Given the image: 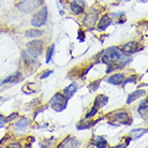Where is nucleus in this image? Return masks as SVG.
I'll list each match as a JSON object with an SVG mask.
<instances>
[{"mask_svg": "<svg viewBox=\"0 0 148 148\" xmlns=\"http://www.w3.org/2000/svg\"><path fill=\"white\" fill-rule=\"evenodd\" d=\"M141 1H143V2H146V1H147V0H141Z\"/></svg>", "mask_w": 148, "mask_h": 148, "instance_id": "nucleus-29", "label": "nucleus"}, {"mask_svg": "<svg viewBox=\"0 0 148 148\" xmlns=\"http://www.w3.org/2000/svg\"><path fill=\"white\" fill-rule=\"evenodd\" d=\"M42 3H43V0H21L19 3L17 4V8L19 11L24 13H30L41 7Z\"/></svg>", "mask_w": 148, "mask_h": 148, "instance_id": "nucleus-2", "label": "nucleus"}, {"mask_svg": "<svg viewBox=\"0 0 148 148\" xmlns=\"http://www.w3.org/2000/svg\"><path fill=\"white\" fill-rule=\"evenodd\" d=\"M27 52L29 53L30 55L34 56V57L42 55V53H43V42L40 40H34L29 42L27 44Z\"/></svg>", "mask_w": 148, "mask_h": 148, "instance_id": "nucleus-5", "label": "nucleus"}, {"mask_svg": "<svg viewBox=\"0 0 148 148\" xmlns=\"http://www.w3.org/2000/svg\"><path fill=\"white\" fill-rule=\"evenodd\" d=\"M23 56H24V61L27 63V64H32V63L36 62V59H34V56L30 55L27 51H24L23 52Z\"/></svg>", "mask_w": 148, "mask_h": 148, "instance_id": "nucleus-19", "label": "nucleus"}, {"mask_svg": "<svg viewBox=\"0 0 148 148\" xmlns=\"http://www.w3.org/2000/svg\"><path fill=\"white\" fill-rule=\"evenodd\" d=\"M112 25V19L108 15H103L100 18V22H99V25H98V28L100 30H105L108 27H110Z\"/></svg>", "mask_w": 148, "mask_h": 148, "instance_id": "nucleus-10", "label": "nucleus"}, {"mask_svg": "<svg viewBox=\"0 0 148 148\" xmlns=\"http://www.w3.org/2000/svg\"><path fill=\"white\" fill-rule=\"evenodd\" d=\"M8 147H10V148H11V147H18V148H21V147H22V145L17 143V144H11V145H9Z\"/></svg>", "mask_w": 148, "mask_h": 148, "instance_id": "nucleus-28", "label": "nucleus"}, {"mask_svg": "<svg viewBox=\"0 0 148 148\" xmlns=\"http://www.w3.org/2000/svg\"><path fill=\"white\" fill-rule=\"evenodd\" d=\"M51 108L56 112H61L63 110H66L68 106V99L64 97V95L62 93L57 92L55 96L53 97L51 101Z\"/></svg>", "mask_w": 148, "mask_h": 148, "instance_id": "nucleus-1", "label": "nucleus"}, {"mask_svg": "<svg viewBox=\"0 0 148 148\" xmlns=\"http://www.w3.org/2000/svg\"><path fill=\"white\" fill-rule=\"evenodd\" d=\"M54 48H55V45H54V44H52V46L48 48L47 55H46V62H47V63L51 61V59H52L53 54H54Z\"/></svg>", "mask_w": 148, "mask_h": 148, "instance_id": "nucleus-22", "label": "nucleus"}, {"mask_svg": "<svg viewBox=\"0 0 148 148\" xmlns=\"http://www.w3.org/2000/svg\"><path fill=\"white\" fill-rule=\"evenodd\" d=\"M22 79V73L21 72H17V73L13 74L11 76H9L8 78H5L2 84H7V83H16V82H19Z\"/></svg>", "mask_w": 148, "mask_h": 148, "instance_id": "nucleus-16", "label": "nucleus"}, {"mask_svg": "<svg viewBox=\"0 0 148 148\" xmlns=\"http://www.w3.org/2000/svg\"><path fill=\"white\" fill-rule=\"evenodd\" d=\"M119 56H120V52H119L118 48L115 47V46L110 47L104 52L103 56H102V62L108 64V63H111V62L117 61V59L119 58Z\"/></svg>", "mask_w": 148, "mask_h": 148, "instance_id": "nucleus-4", "label": "nucleus"}, {"mask_svg": "<svg viewBox=\"0 0 148 148\" xmlns=\"http://www.w3.org/2000/svg\"><path fill=\"white\" fill-rule=\"evenodd\" d=\"M79 146H81V142L77 141V140L73 136L66 137V138H64V140H63L59 145L60 148H67V147L76 148V147H79Z\"/></svg>", "mask_w": 148, "mask_h": 148, "instance_id": "nucleus-7", "label": "nucleus"}, {"mask_svg": "<svg viewBox=\"0 0 148 148\" xmlns=\"http://www.w3.org/2000/svg\"><path fill=\"white\" fill-rule=\"evenodd\" d=\"M53 73V71L52 70H48V71H46V72H44L43 74H41V76H40V78L41 79H43V78H46L47 76H49L51 74Z\"/></svg>", "mask_w": 148, "mask_h": 148, "instance_id": "nucleus-26", "label": "nucleus"}, {"mask_svg": "<svg viewBox=\"0 0 148 148\" xmlns=\"http://www.w3.org/2000/svg\"><path fill=\"white\" fill-rule=\"evenodd\" d=\"M18 117V114L17 113H13V114H11L9 117L7 118V121H12V120H14V119H16Z\"/></svg>", "mask_w": 148, "mask_h": 148, "instance_id": "nucleus-25", "label": "nucleus"}, {"mask_svg": "<svg viewBox=\"0 0 148 148\" xmlns=\"http://www.w3.org/2000/svg\"><path fill=\"white\" fill-rule=\"evenodd\" d=\"M114 119L116 121H119L121 123L128 125V119H129V114L128 113H118L114 116Z\"/></svg>", "mask_w": 148, "mask_h": 148, "instance_id": "nucleus-15", "label": "nucleus"}, {"mask_svg": "<svg viewBox=\"0 0 148 148\" xmlns=\"http://www.w3.org/2000/svg\"><path fill=\"white\" fill-rule=\"evenodd\" d=\"M29 123H30V120L28 118H22L16 122L15 127H16V129H18V130H24L29 126Z\"/></svg>", "mask_w": 148, "mask_h": 148, "instance_id": "nucleus-17", "label": "nucleus"}, {"mask_svg": "<svg viewBox=\"0 0 148 148\" xmlns=\"http://www.w3.org/2000/svg\"><path fill=\"white\" fill-rule=\"evenodd\" d=\"M0 100H1V98H0Z\"/></svg>", "mask_w": 148, "mask_h": 148, "instance_id": "nucleus-30", "label": "nucleus"}, {"mask_svg": "<svg viewBox=\"0 0 148 148\" xmlns=\"http://www.w3.org/2000/svg\"><path fill=\"white\" fill-rule=\"evenodd\" d=\"M98 15H99V12L91 10L88 14L86 15L85 18H84V26L88 27V28H91V27L96 24V21H97V18H98Z\"/></svg>", "mask_w": 148, "mask_h": 148, "instance_id": "nucleus-8", "label": "nucleus"}, {"mask_svg": "<svg viewBox=\"0 0 148 148\" xmlns=\"http://www.w3.org/2000/svg\"><path fill=\"white\" fill-rule=\"evenodd\" d=\"M43 34V32L41 31V30H38V29H30V30H27L25 36L28 38H39L41 37Z\"/></svg>", "mask_w": 148, "mask_h": 148, "instance_id": "nucleus-18", "label": "nucleus"}, {"mask_svg": "<svg viewBox=\"0 0 148 148\" xmlns=\"http://www.w3.org/2000/svg\"><path fill=\"white\" fill-rule=\"evenodd\" d=\"M97 112H98V108H91V112H89L88 114L86 115V118H90V117H92V116H95V115L97 114Z\"/></svg>", "mask_w": 148, "mask_h": 148, "instance_id": "nucleus-23", "label": "nucleus"}, {"mask_svg": "<svg viewBox=\"0 0 148 148\" xmlns=\"http://www.w3.org/2000/svg\"><path fill=\"white\" fill-rule=\"evenodd\" d=\"M138 114L141 115L142 117H147V100L143 101L142 104L138 108Z\"/></svg>", "mask_w": 148, "mask_h": 148, "instance_id": "nucleus-20", "label": "nucleus"}, {"mask_svg": "<svg viewBox=\"0 0 148 148\" xmlns=\"http://www.w3.org/2000/svg\"><path fill=\"white\" fill-rule=\"evenodd\" d=\"M5 122H7V118L3 117L2 115H0V128H2L5 125Z\"/></svg>", "mask_w": 148, "mask_h": 148, "instance_id": "nucleus-27", "label": "nucleus"}, {"mask_svg": "<svg viewBox=\"0 0 148 148\" xmlns=\"http://www.w3.org/2000/svg\"><path fill=\"white\" fill-rule=\"evenodd\" d=\"M146 93V91L145 90H136V91H134V92L130 93L129 96H128V99H127V103L130 104L132 103L133 101H135L136 99H138V98H141V97H143Z\"/></svg>", "mask_w": 148, "mask_h": 148, "instance_id": "nucleus-14", "label": "nucleus"}, {"mask_svg": "<svg viewBox=\"0 0 148 148\" xmlns=\"http://www.w3.org/2000/svg\"><path fill=\"white\" fill-rule=\"evenodd\" d=\"M86 3L84 0H74L70 3V10L74 14H82L85 11Z\"/></svg>", "mask_w": 148, "mask_h": 148, "instance_id": "nucleus-6", "label": "nucleus"}, {"mask_svg": "<svg viewBox=\"0 0 148 148\" xmlns=\"http://www.w3.org/2000/svg\"><path fill=\"white\" fill-rule=\"evenodd\" d=\"M123 81H125V75L123 74H114V75L110 76L108 79V83H111L113 85H120Z\"/></svg>", "mask_w": 148, "mask_h": 148, "instance_id": "nucleus-13", "label": "nucleus"}, {"mask_svg": "<svg viewBox=\"0 0 148 148\" xmlns=\"http://www.w3.org/2000/svg\"><path fill=\"white\" fill-rule=\"evenodd\" d=\"M137 51V42L135 41H131V42H128L127 44H125L122 46V52L125 54H132V53H135Z\"/></svg>", "mask_w": 148, "mask_h": 148, "instance_id": "nucleus-9", "label": "nucleus"}, {"mask_svg": "<svg viewBox=\"0 0 148 148\" xmlns=\"http://www.w3.org/2000/svg\"><path fill=\"white\" fill-rule=\"evenodd\" d=\"M108 102V97L104 96V95H99V96H97L96 100H95V108L99 110V108H103Z\"/></svg>", "mask_w": 148, "mask_h": 148, "instance_id": "nucleus-11", "label": "nucleus"}, {"mask_svg": "<svg viewBox=\"0 0 148 148\" xmlns=\"http://www.w3.org/2000/svg\"><path fill=\"white\" fill-rule=\"evenodd\" d=\"M135 82H136V75H132V76H131V77H130V78H128V79H126V81H125V83H123V84L126 85V84H128V83H135Z\"/></svg>", "mask_w": 148, "mask_h": 148, "instance_id": "nucleus-24", "label": "nucleus"}, {"mask_svg": "<svg viewBox=\"0 0 148 148\" xmlns=\"http://www.w3.org/2000/svg\"><path fill=\"white\" fill-rule=\"evenodd\" d=\"M76 90H77V84H76V83H72L71 85H69L67 88H64V90H63L64 97H66L68 100H69L71 97L76 92Z\"/></svg>", "mask_w": 148, "mask_h": 148, "instance_id": "nucleus-12", "label": "nucleus"}, {"mask_svg": "<svg viewBox=\"0 0 148 148\" xmlns=\"http://www.w3.org/2000/svg\"><path fill=\"white\" fill-rule=\"evenodd\" d=\"M95 145H96L97 147H108V142L104 140L102 136H99V137H97L96 138V143H95Z\"/></svg>", "mask_w": 148, "mask_h": 148, "instance_id": "nucleus-21", "label": "nucleus"}, {"mask_svg": "<svg viewBox=\"0 0 148 148\" xmlns=\"http://www.w3.org/2000/svg\"><path fill=\"white\" fill-rule=\"evenodd\" d=\"M47 16H48V11H47V8L43 7L42 10L36 13V14L32 16L31 18V25L34 27H41L43 26L46 21H47Z\"/></svg>", "mask_w": 148, "mask_h": 148, "instance_id": "nucleus-3", "label": "nucleus"}]
</instances>
